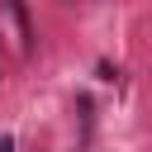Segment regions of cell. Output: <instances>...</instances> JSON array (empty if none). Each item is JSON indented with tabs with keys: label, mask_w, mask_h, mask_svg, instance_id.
Segmentation results:
<instances>
[{
	"label": "cell",
	"mask_w": 152,
	"mask_h": 152,
	"mask_svg": "<svg viewBox=\"0 0 152 152\" xmlns=\"http://www.w3.org/2000/svg\"><path fill=\"white\" fill-rule=\"evenodd\" d=\"M0 152H14V138H5V133H0Z\"/></svg>",
	"instance_id": "1"
}]
</instances>
